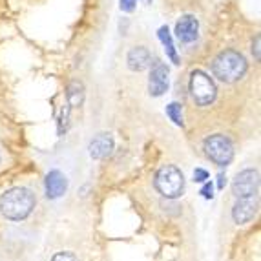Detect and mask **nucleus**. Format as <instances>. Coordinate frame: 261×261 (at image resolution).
<instances>
[{"instance_id": "nucleus-1", "label": "nucleus", "mask_w": 261, "mask_h": 261, "mask_svg": "<svg viewBox=\"0 0 261 261\" xmlns=\"http://www.w3.org/2000/svg\"><path fill=\"white\" fill-rule=\"evenodd\" d=\"M37 205L33 192L24 187L11 188L0 196V212L2 216L11 221H22L26 219Z\"/></svg>"}, {"instance_id": "nucleus-2", "label": "nucleus", "mask_w": 261, "mask_h": 261, "mask_svg": "<svg viewBox=\"0 0 261 261\" xmlns=\"http://www.w3.org/2000/svg\"><path fill=\"white\" fill-rule=\"evenodd\" d=\"M248 70V62L240 51L236 49H225L219 53L212 62L214 77L225 84H234L245 77Z\"/></svg>"}, {"instance_id": "nucleus-3", "label": "nucleus", "mask_w": 261, "mask_h": 261, "mask_svg": "<svg viewBox=\"0 0 261 261\" xmlns=\"http://www.w3.org/2000/svg\"><path fill=\"white\" fill-rule=\"evenodd\" d=\"M155 188L166 199H177L185 190V175L183 172L174 165H165L157 170L155 174Z\"/></svg>"}, {"instance_id": "nucleus-4", "label": "nucleus", "mask_w": 261, "mask_h": 261, "mask_svg": "<svg viewBox=\"0 0 261 261\" xmlns=\"http://www.w3.org/2000/svg\"><path fill=\"white\" fill-rule=\"evenodd\" d=\"M188 88H190L192 99L196 100V105H199V106L212 105L216 95H218L216 84H214V81L210 79V75H206L205 71H201V70H194L190 73Z\"/></svg>"}, {"instance_id": "nucleus-5", "label": "nucleus", "mask_w": 261, "mask_h": 261, "mask_svg": "<svg viewBox=\"0 0 261 261\" xmlns=\"http://www.w3.org/2000/svg\"><path fill=\"white\" fill-rule=\"evenodd\" d=\"M203 148H205L206 157L218 166L230 165L232 159H234V144H232V141L228 137H225L221 134L206 137Z\"/></svg>"}, {"instance_id": "nucleus-6", "label": "nucleus", "mask_w": 261, "mask_h": 261, "mask_svg": "<svg viewBox=\"0 0 261 261\" xmlns=\"http://www.w3.org/2000/svg\"><path fill=\"white\" fill-rule=\"evenodd\" d=\"M257 190H259V174H257V170H243L232 181V194L238 199L257 196Z\"/></svg>"}, {"instance_id": "nucleus-7", "label": "nucleus", "mask_w": 261, "mask_h": 261, "mask_svg": "<svg viewBox=\"0 0 261 261\" xmlns=\"http://www.w3.org/2000/svg\"><path fill=\"white\" fill-rule=\"evenodd\" d=\"M168 68H166L163 62H155L153 68L150 70V77H148V92L152 97H161L166 93L168 90Z\"/></svg>"}, {"instance_id": "nucleus-8", "label": "nucleus", "mask_w": 261, "mask_h": 261, "mask_svg": "<svg viewBox=\"0 0 261 261\" xmlns=\"http://www.w3.org/2000/svg\"><path fill=\"white\" fill-rule=\"evenodd\" d=\"M257 206H259L257 196L241 197V199H238L234 208H232V218H234V221L238 225H247L248 221H252L256 218Z\"/></svg>"}, {"instance_id": "nucleus-9", "label": "nucleus", "mask_w": 261, "mask_h": 261, "mask_svg": "<svg viewBox=\"0 0 261 261\" xmlns=\"http://www.w3.org/2000/svg\"><path fill=\"white\" fill-rule=\"evenodd\" d=\"M175 37L183 44H190L199 37V20L194 15H183L175 22Z\"/></svg>"}, {"instance_id": "nucleus-10", "label": "nucleus", "mask_w": 261, "mask_h": 261, "mask_svg": "<svg viewBox=\"0 0 261 261\" xmlns=\"http://www.w3.org/2000/svg\"><path fill=\"white\" fill-rule=\"evenodd\" d=\"M126 64L132 71H144L152 66V53L144 46H134L126 55Z\"/></svg>"}, {"instance_id": "nucleus-11", "label": "nucleus", "mask_w": 261, "mask_h": 261, "mask_svg": "<svg viewBox=\"0 0 261 261\" xmlns=\"http://www.w3.org/2000/svg\"><path fill=\"white\" fill-rule=\"evenodd\" d=\"M66 188H68V181H66L62 172L51 170V172L46 175V196H48L49 199L61 197L66 192Z\"/></svg>"}, {"instance_id": "nucleus-12", "label": "nucleus", "mask_w": 261, "mask_h": 261, "mask_svg": "<svg viewBox=\"0 0 261 261\" xmlns=\"http://www.w3.org/2000/svg\"><path fill=\"white\" fill-rule=\"evenodd\" d=\"M113 150V137L110 134H99L90 143V155L93 159H105Z\"/></svg>"}, {"instance_id": "nucleus-13", "label": "nucleus", "mask_w": 261, "mask_h": 261, "mask_svg": "<svg viewBox=\"0 0 261 261\" xmlns=\"http://www.w3.org/2000/svg\"><path fill=\"white\" fill-rule=\"evenodd\" d=\"M157 37H159V40H161V44H163V48H165L166 57H168L170 61H172V64L177 66L179 64L177 48H175L174 37H172V33H170L168 26H161V28H159V30H157Z\"/></svg>"}, {"instance_id": "nucleus-14", "label": "nucleus", "mask_w": 261, "mask_h": 261, "mask_svg": "<svg viewBox=\"0 0 261 261\" xmlns=\"http://www.w3.org/2000/svg\"><path fill=\"white\" fill-rule=\"evenodd\" d=\"M66 99H68V105L71 106V108H77V106L83 105L84 100V86L81 81H71L70 84H68V88H66Z\"/></svg>"}, {"instance_id": "nucleus-15", "label": "nucleus", "mask_w": 261, "mask_h": 261, "mask_svg": "<svg viewBox=\"0 0 261 261\" xmlns=\"http://www.w3.org/2000/svg\"><path fill=\"white\" fill-rule=\"evenodd\" d=\"M166 115H168V119L174 122V124L183 126V106L179 105V102H170V105L166 106Z\"/></svg>"}, {"instance_id": "nucleus-16", "label": "nucleus", "mask_w": 261, "mask_h": 261, "mask_svg": "<svg viewBox=\"0 0 261 261\" xmlns=\"http://www.w3.org/2000/svg\"><path fill=\"white\" fill-rule=\"evenodd\" d=\"M137 6V0H119V8L122 13H132Z\"/></svg>"}, {"instance_id": "nucleus-17", "label": "nucleus", "mask_w": 261, "mask_h": 261, "mask_svg": "<svg viewBox=\"0 0 261 261\" xmlns=\"http://www.w3.org/2000/svg\"><path fill=\"white\" fill-rule=\"evenodd\" d=\"M206 179H208V172H206L205 168L194 170V181H196V183H205Z\"/></svg>"}, {"instance_id": "nucleus-18", "label": "nucleus", "mask_w": 261, "mask_h": 261, "mask_svg": "<svg viewBox=\"0 0 261 261\" xmlns=\"http://www.w3.org/2000/svg\"><path fill=\"white\" fill-rule=\"evenodd\" d=\"M51 261H77V257L71 252H57L55 256L51 257Z\"/></svg>"}, {"instance_id": "nucleus-19", "label": "nucleus", "mask_w": 261, "mask_h": 261, "mask_svg": "<svg viewBox=\"0 0 261 261\" xmlns=\"http://www.w3.org/2000/svg\"><path fill=\"white\" fill-rule=\"evenodd\" d=\"M259 44H261V37L256 35V39H254V42H252V55H254V59H256L257 62H259V59H261V55H259Z\"/></svg>"}, {"instance_id": "nucleus-20", "label": "nucleus", "mask_w": 261, "mask_h": 261, "mask_svg": "<svg viewBox=\"0 0 261 261\" xmlns=\"http://www.w3.org/2000/svg\"><path fill=\"white\" fill-rule=\"evenodd\" d=\"M214 187H212V183H205V187L201 188V196L205 197V199H212L214 197Z\"/></svg>"}, {"instance_id": "nucleus-21", "label": "nucleus", "mask_w": 261, "mask_h": 261, "mask_svg": "<svg viewBox=\"0 0 261 261\" xmlns=\"http://www.w3.org/2000/svg\"><path fill=\"white\" fill-rule=\"evenodd\" d=\"M225 183H226V177L223 174L218 175V188H225Z\"/></svg>"}, {"instance_id": "nucleus-22", "label": "nucleus", "mask_w": 261, "mask_h": 261, "mask_svg": "<svg viewBox=\"0 0 261 261\" xmlns=\"http://www.w3.org/2000/svg\"><path fill=\"white\" fill-rule=\"evenodd\" d=\"M144 2H146V4H150V2H152V0H144Z\"/></svg>"}]
</instances>
